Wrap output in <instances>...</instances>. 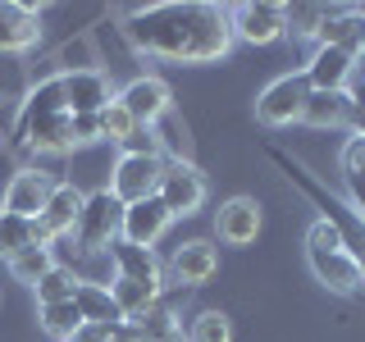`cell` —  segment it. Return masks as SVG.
I'll return each mask as SVG.
<instances>
[{
    "instance_id": "cell-1",
    "label": "cell",
    "mask_w": 365,
    "mask_h": 342,
    "mask_svg": "<svg viewBox=\"0 0 365 342\" xmlns=\"http://www.w3.org/2000/svg\"><path fill=\"white\" fill-rule=\"evenodd\" d=\"M123 32L142 55L165 64H215L233 51L228 5H215V0L137 5L123 19Z\"/></svg>"
},
{
    "instance_id": "cell-2",
    "label": "cell",
    "mask_w": 365,
    "mask_h": 342,
    "mask_svg": "<svg viewBox=\"0 0 365 342\" xmlns=\"http://www.w3.org/2000/svg\"><path fill=\"white\" fill-rule=\"evenodd\" d=\"M14 151H23V155H64V151H73L60 73L41 78V83L23 96L19 119H14Z\"/></svg>"
},
{
    "instance_id": "cell-3",
    "label": "cell",
    "mask_w": 365,
    "mask_h": 342,
    "mask_svg": "<svg viewBox=\"0 0 365 342\" xmlns=\"http://www.w3.org/2000/svg\"><path fill=\"white\" fill-rule=\"evenodd\" d=\"M269 160L279 165V174L288 178L292 187H297V192H302V197L319 210V219H324V224L338 233V242H342V247H347V251H361V247H365V219L347 205V197L329 192V182L319 178L315 169H306L297 155H288L283 146H269Z\"/></svg>"
},
{
    "instance_id": "cell-4",
    "label": "cell",
    "mask_w": 365,
    "mask_h": 342,
    "mask_svg": "<svg viewBox=\"0 0 365 342\" xmlns=\"http://www.w3.org/2000/svg\"><path fill=\"white\" fill-rule=\"evenodd\" d=\"M306 265H311L315 283H324V288L338 292V296H356L361 283H365L356 260H351V251L338 242V233L324 219H315L311 233H306Z\"/></svg>"
},
{
    "instance_id": "cell-5",
    "label": "cell",
    "mask_w": 365,
    "mask_h": 342,
    "mask_svg": "<svg viewBox=\"0 0 365 342\" xmlns=\"http://www.w3.org/2000/svg\"><path fill=\"white\" fill-rule=\"evenodd\" d=\"M119 219H123V205L114 201L110 187H96L83 197V214H78L73 228V242L78 251H110V242H119Z\"/></svg>"
},
{
    "instance_id": "cell-6",
    "label": "cell",
    "mask_w": 365,
    "mask_h": 342,
    "mask_svg": "<svg viewBox=\"0 0 365 342\" xmlns=\"http://www.w3.org/2000/svg\"><path fill=\"white\" fill-rule=\"evenodd\" d=\"M160 174H165V155H142V151H119L110 169V192L119 205H137L146 197H155Z\"/></svg>"
},
{
    "instance_id": "cell-7",
    "label": "cell",
    "mask_w": 365,
    "mask_h": 342,
    "mask_svg": "<svg viewBox=\"0 0 365 342\" xmlns=\"http://www.w3.org/2000/svg\"><path fill=\"white\" fill-rule=\"evenodd\" d=\"M306 96H311V83H306L302 68H297V73H279L274 83L260 87V96H256V119L269 123V128H288V123L302 119Z\"/></svg>"
},
{
    "instance_id": "cell-8",
    "label": "cell",
    "mask_w": 365,
    "mask_h": 342,
    "mask_svg": "<svg viewBox=\"0 0 365 342\" xmlns=\"http://www.w3.org/2000/svg\"><path fill=\"white\" fill-rule=\"evenodd\" d=\"M228 28H233V41H247V46H274L279 37H288L283 5H274V0L228 5Z\"/></svg>"
},
{
    "instance_id": "cell-9",
    "label": "cell",
    "mask_w": 365,
    "mask_h": 342,
    "mask_svg": "<svg viewBox=\"0 0 365 342\" xmlns=\"http://www.w3.org/2000/svg\"><path fill=\"white\" fill-rule=\"evenodd\" d=\"M205 174L192 160H174V165H165V174H160V187L155 197L165 201V210L174 214V219H182V214H197L205 205Z\"/></svg>"
},
{
    "instance_id": "cell-10",
    "label": "cell",
    "mask_w": 365,
    "mask_h": 342,
    "mask_svg": "<svg viewBox=\"0 0 365 342\" xmlns=\"http://www.w3.org/2000/svg\"><path fill=\"white\" fill-rule=\"evenodd\" d=\"M114 100L137 119V128H155V123L174 110V91H169V83L155 78V73H137L133 83H123L114 91Z\"/></svg>"
},
{
    "instance_id": "cell-11",
    "label": "cell",
    "mask_w": 365,
    "mask_h": 342,
    "mask_svg": "<svg viewBox=\"0 0 365 342\" xmlns=\"http://www.w3.org/2000/svg\"><path fill=\"white\" fill-rule=\"evenodd\" d=\"M60 87H64V105L68 114H101L114 100V83L106 68L96 64H78V68H64L60 73Z\"/></svg>"
},
{
    "instance_id": "cell-12",
    "label": "cell",
    "mask_w": 365,
    "mask_h": 342,
    "mask_svg": "<svg viewBox=\"0 0 365 342\" xmlns=\"http://www.w3.org/2000/svg\"><path fill=\"white\" fill-rule=\"evenodd\" d=\"M356 68H361V55L351 46H315L302 73L311 83V91H347Z\"/></svg>"
},
{
    "instance_id": "cell-13",
    "label": "cell",
    "mask_w": 365,
    "mask_h": 342,
    "mask_svg": "<svg viewBox=\"0 0 365 342\" xmlns=\"http://www.w3.org/2000/svg\"><path fill=\"white\" fill-rule=\"evenodd\" d=\"M83 197L87 192H78L73 182H55L51 187V197H46L41 214H37V233H41L46 247H51L55 237H73L78 214H83Z\"/></svg>"
},
{
    "instance_id": "cell-14",
    "label": "cell",
    "mask_w": 365,
    "mask_h": 342,
    "mask_svg": "<svg viewBox=\"0 0 365 342\" xmlns=\"http://www.w3.org/2000/svg\"><path fill=\"white\" fill-rule=\"evenodd\" d=\"M215 269H220V247H215L210 237L178 242L174 256H169V279L182 283V288H201V283H210Z\"/></svg>"
},
{
    "instance_id": "cell-15",
    "label": "cell",
    "mask_w": 365,
    "mask_h": 342,
    "mask_svg": "<svg viewBox=\"0 0 365 342\" xmlns=\"http://www.w3.org/2000/svg\"><path fill=\"white\" fill-rule=\"evenodd\" d=\"M51 187H55V178L46 174V169L23 165L19 174L9 178L5 197H0V210H5V214H23V219H37L41 205H46V197H51Z\"/></svg>"
},
{
    "instance_id": "cell-16",
    "label": "cell",
    "mask_w": 365,
    "mask_h": 342,
    "mask_svg": "<svg viewBox=\"0 0 365 342\" xmlns=\"http://www.w3.org/2000/svg\"><path fill=\"white\" fill-rule=\"evenodd\" d=\"M169 224H174V214L165 210V201H160V197H146V201H137V205H123L119 237H123V242H133V247H146V251H151L160 237H165Z\"/></svg>"
},
{
    "instance_id": "cell-17",
    "label": "cell",
    "mask_w": 365,
    "mask_h": 342,
    "mask_svg": "<svg viewBox=\"0 0 365 342\" xmlns=\"http://www.w3.org/2000/svg\"><path fill=\"white\" fill-rule=\"evenodd\" d=\"M41 41V9L0 0V55H23Z\"/></svg>"
},
{
    "instance_id": "cell-18",
    "label": "cell",
    "mask_w": 365,
    "mask_h": 342,
    "mask_svg": "<svg viewBox=\"0 0 365 342\" xmlns=\"http://www.w3.org/2000/svg\"><path fill=\"white\" fill-rule=\"evenodd\" d=\"M215 233H220L224 247H251L260 233V205L256 197H228L220 210H215Z\"/></svg>"
},
{
    "instance_id": "cell-19",
    "label": "cell",
    "mask_w": 365,
    "mask_h": 342,
    "mask_svg": "<svg viewBox=\"0 0 365 342\" xmlns=\"http://www.w3.org/2000/svg\"><path fill=\"white\" fill-rule=\"evenodd\" d=\"M110 265H114V279H133V283H146V288L165 292V265L155 260V251L133 247L119 237V242H110Z\"/></svg>"
},
{
    "instance_id": "cell-20",
    "label": "cell",
    "mask_w": 365,
    "mask_h": 342,
    "mask_svg": "<svg viewBox=\"0 0 365 342\" xmlns=\"http://www.w3.org/2000/svg\"><path fill=\"white\" fill-rule=\"evenodd\" d=\"M73 306L83 311V324H101V328H119V324H128V319H123V311L114 306V296H110L106 283L83 279V283L73 288Z\"/></svg>"
},
{
    "instance_id": "cell-21",
    "label": "cell",
    "mask_w": 365,
    "mask_h": 342,
    "mask_svg": "<svg viewBox=\"0 0 365 342\" xmlns=\"http://www.w3.org/2000/svg\"><path fill=\"white\" fill-rule=\"evenodd\" d=\"M128 328H133V342H187V333H182V324H178V315L169 311L165 301H155L146 315H137Z\"/></svg>"
},
{
    "instance_id": "cell-22",
    "label": "cell",
    "mask_w": 365,
    "mask_h": 342,
    "mask_svg": "<svg viewBox=\"0 0 365 342\" xmlns=\"http://www.w3.org/2000/svg\"><path fill=\"white\" fill-rule=\"evenodd\" d=\"M302 119L311 123V128H338V123L351 119V96L347 91H311Z\"/></svg>"
},
{
    "instance_id": "cell-23",
    "label": "cell",
    "mask_w": 365,
    "mask_h": 342,
    "mask_svg": "<svg viewBox=\"0 0 365 342\" xmlns=\"http://www.w3.org/2000/svg\"><path fill=\"white\" fill-rule=\"evenodd\" d=\"M110 296H114V306L123 311V319L133 324L137 315H146L160 301V288H146V283H133V279H114L110 283Z\"/></svg>"
},
{
    "instance_id": "cell-24",
    "label": "cell",
    "mask_w": 365,
    "mask_h": 342,
    "mask_svg": "<svg viewBox=\"0 0 365 342\" xmlns=\"http://www.w3.org/2000/svg\"><path fill=\"white\" fill-rule=\"evenodd\" d=\"M51 269H55V251L46 247V242L19 251V256H9V274H14L19 283H28V288H37V283H41Z\"/></svg>"
},
{
    "instance_id": "cell-25",
    "label": "cell",
    "mask_w": 365,
    "mask_h": 342,
    "mask_svg": "<svg viewBox=\"0 0 365 342\" xmlns=\"http://www.w3.org/2000/svg\"><path fill=\"white\" fill-rule=\"evenodd\" d=\"M41 233H37V219H23V214H5L0 210V256H19V251L37 247Z\"/></svg>"
},
{
    "instance_id": "cell-26",
    "label": "cell",
    "mask_w": 365,
    "mask_h": 342,
    "mask_svg": "<svg viewBox=\"0 0 365 342\" xmlns=\"http://www.w3.org/2000/svg\"><path fill=\"white\" fill-rule=\"evenodd\" d=\"M41 328H46V338H55V342H68L83 328V311H78L73 301H55V306H41Z\"/></svg>"
},
{
    "instance_id": "cell-27",
    "label": "cell",
    "mask_w": 365,
    "mask_h": 342,
    "mask_svg": "<svg viewBox=\"0 0 365 342\" xmlns=\"http://www.w3.org/2000/svg\"><path fill=\"white\" fill-rule=\"evenodd\" d=\"M329 5H283V23H288L292 41H315L319 23H324Z\"/></svg>"
},
{
    "instance_id": "cell-28",
    "label": "cell",
    "mask_w": 365,
    "mask_h": 342,
    "mask_svg": "<svg viewBox=\"0 0 365 342\" xmlns=\"http://www.w3.org/2000/svg\"><path fill=\"white\" fill-rule=\"evenodd\" d=\"M187 342H233V319L224 311H197L187 324Z\"/></svg>"
},
{
    "instance_id": "cell-29",
    "label": "cell",
    "mask_w": 365,
    "mask_h": 342,
    "mask_svg": "<svg viewBox=\"0 0 365 342\" xmlns=\"http://www.w3.org/2000/svg\"><path fill=\"white\" fill-rule=\"evenodd\" d=\"M78 283H83V279H78L73 269L55 265V269H51V274H46V279L37 283V288H32V292H37V306H55V301H73V288H78Z\"/></svg>"
},
{
    "instance_id": "cell-30",
    "label": "cell",
    "mask_w": 365,
    "mask_h": 342,
    "mask_svg": "<svg viewBox=\"0 0 365 342\" xmlns=\"http://www.w3.org/2000/svg\"><path fill=\"white\" fill-rule=\"evenodd\" d=\"M133 133H137V119H133V114L119 105V100H110V105L101 110V142H114V146H123Z\"/></svg>"
},
{
    "instance_id": "cell-31",
    "label": "cell",
    "mask_w": 365,
    "mask_h": 342,
    "mask_svg": "<svg viewBox=\"0 0 365 342\" xmlns=\"http://www.w3.org/2000/svg\"><path fill=\"white\" fill-rule=\"evenodd\" d=\"M68 142L78 146H96L101 142V114H68Z\"/></svg>"
},
{
    "instance_id": "cell-32",
    "label": "cell",
    "mask_w": 365,
    "mask_h": 342,
    "mask_svg": "<svg viewBox=\"0 0 365 342\" xmlns=\"http://www.w3.org/2000/svg\"><path fill=\"white\" fill-rule=\"evenodd\" d=\"M342 174H365V133H351L342 142V155H338Z\"/></svg>"
},
{
    "instance_id": "cell-33",
    "label": "cell",
    "mask_w": 365,
    "mask_h": 342,
    "mask_svg": "<svg viewBox=\"0 0 365 342\" xmlns=\"http://www.w3.org/2000/svg\"><path fill=\"white\" fill-rule=\"evenodd\" d=\"M342 182H347V205L365 219V174H342Z\"/></svg>"
},
{
    "instance_id": "cell-34",
    "label": "cell",
    "mask_w": 365,
    "mask_h": 342,
    "mask_svg": "<svg viewBox=\"0 0 365 342\" xmlns=\"http://www.w3.org/2000/svg\"><path fill=\"white\" fill-rule=\"evenodd\" d=\"M351 110H365V68H356V78H351Z\"/></svg>"
},
{
    "instance_id": "cell-35",
    "label": "cell",
    "mask_w": 365,
    "mask_h": 342,
    "mask_svg": "<svg viewBox=\"0 0 365 342\" xmlns=\"http://www.w3.org/2000/svg\"><path fill=\"white\" fill-rule=\"evenodd\" d=\"M356 55H365V9H361V19H356Z\"/></svg>"
},
{
    "instance_id": "cell-36",
    "label": "cell",
    "mask_w": 365,
    "mask_h": 342,
    "mask_svg": "<svg viewBox=\"0 0 365 342\" xmlns=\"http://www.w3.org/2000/svg\"><path fill=\"white\" fill-rule=\"evenodd\" d=\"M351 260H356V269H361V279H365V247H361V251H351Z\"/></svg>"
},
{
    "instance_id": "cell-37",
    "label": "cell",
    "mask_w": 365,
    "mask_h": 342,
    "mask_svg": "<svg viewBox=\"0 0 365 342\" xmlns=\"http://www.w3.org/2000/svg\"><path fill=\"white\" fill-rule=\"evenodd\" d=\"M114 342H123V338H114Z\"/></svg>"
}]
</instances>
